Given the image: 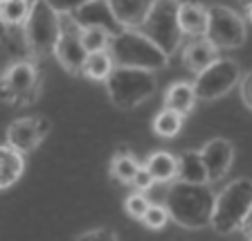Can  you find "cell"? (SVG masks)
Wrapping results in <instances>:
<instances>
[{
	"label": "cell",
	"mask_w": 252,
	"mask_h": 241,
	"mask_svg": "<svg viewBox=\"0 0 252 241\" xmlns=\"http://www.w3.org/2000/svg\"><path fill=\"white\" fill-rule=\"evenodd\" d=\"M216 199L214 189L210 183L194 185V183H176L169 187L167 192V210L178 226L187 228V230H200V228H212V219H214L216 210Z\"/></svg>",
	"instance_id": "1"
},
{
	"label": "cell",
	"mask_w": 252,
	"mask_h": 241,
	"mask_svg": "<svg viewBox=\"0 0 252 241\" xmlns=\"http://www.w3.org/2000/svg\"><path fill=\"white\" fill-rule=\"evenodd\" d=\"M108 52L117 68L147 70V72L164 68L169 61L167 54L153 41H149L140 30H124L117 36H113Z\"/></svg>",
	"instance_id": "2"
},
{
	"label": "cell",
	"mask_w": 252,
	"mask_h": 241,
	"mask_svg": "<svg viewBox=\"0 0 252 241\" xmlns=\"http://www.w3.org/2000/svg\"><path fill=\"white\" fill-rule=\"evenodd\" d=\"M252 212V180L236 178L223 187L216 199V210L212 219V228L219 235H232L243 230V223Z\"/></svg>",
	"instance_id": "3"
},
{
	"label": "cell",
	"mask_w": 252,
	"mask_h": 241,
	"mask_svg": "<svg viewBox=\"0 0 252 241\" xmlns=\"http://www.w3.org/2000/svg\"><path fill=\"white\" fill-rule=\"evenodd\" d=\"M158 88V79L153 72L133 68H115L106 81L108 102L120 110H133L147 102Z\"/></svg>",
	"instance_id": "4"
},
{
	"label": "cell",
	"mask_w": 252,
	"mask_h": 241,
	"mask_svg": "<svg viewBox=\"0 0 252 241\" xmlns=\"http://www.w3.org/2000/svg\"><path fill=\"white\" fill-rule=\"evenodd\" d=\"M61 38V14L47 0H36L25 23L27 50L36 57L54 52Z\"/></svg>",
	"instance_id": "5"
},
{
	"label": "cell",
	"mask_w": 252,
	"mask_h": 241,
	"mask_svg": "<svg viewBox=\"0 0 252 241\" xmlns=\"http://www.w3.org/2000/svg\"><path fill=\"white\" fill-rule=\"evenodd\" d=\"M178 7L180 2L171 0H160L153 2V9L149 14L147 23L140 27V32L149 41H153L167 57L178 52L180 41H183V30L178 23Z\"/></svg>",
	"instance_id": "6"
},
{
	"label": "cell",
	"mask_w": 252,
	"mask_h": 241,
	"mask_svg": "<svg viewBox=\"0 0 252 241\" xmlns=\"http://www.w3.org/2000/svg\"><path fill=\"white\" fill-rule=\"evenodd\" d=\"M207 9H210V25L205 38L216 50H234L246 43V21L234 9L223 5H214Z\"/></svg>",
	"instance_id": "7"
},
{
	"label": "cell",
	"mask_w": 252,
	"mask_h": 241,
	"mask_svg": "<svg viewBox=\"0 0 252 241\" xmlns=\"http://www.w3.org/2000/svg\"><path fill=\"white\" fill-rule=\"evenodd\" d=\"M241 81V68L234 59H219L214 66L200 72L194 81L196 97L203 102L219 100L227 95L236 84Z\"/></svg>",
	"instance_id": "8"
},
{
	"label": "cell",
	"mask_w": 252,
	"mask_h": 241,
	"mask_svg": "<svg viewBox=\"0 0 252 241\" xmlns=\"http://www.w3.org/2000/svg\"><path fill=\"white\" fill-rule=\"evenodd\" d=\"M57 61L61 63V68L70 74H81L88 61V50L81 38V27L74 23L70 14L61 16V38L54 50Z\"/></svg>",
	"instance_id": "9"
},
{
	"label": "cell",
	"mask_w": 252,
	"mask_h": 241,
	"mask_svg": "<svg viewBox=\"0 0 252 241\" xmlns=\"http://www.w3.org/2000/svg\"><path fill=\"white\" fill-rule=\"evenodd\" d=\"M36 81L38 72L32 63L16 61L2 77V100L9 104H27L36 95Z\"/></svg>",
	"instance_id": "10"
},
{
	"label": "cell",
	"mask_w": 252,
	"mask_h": 241,
	"mask_svg": "<svg viewBox=\"0 0 252 241\" xmlns=\"http://www.w3.org/2000/svg\"><path fill=\"white\" fill-rule=\"evenodd\" d=\"M50 133V120L47 117H18L7 126L5 144L16 149L18 153H27L36 149Z\"/></svg>",
	"instance_id": "11"
},
{
	"label": "cell",
	"mask_w": 252,
	"mask_h": 241,
	"mask_svg": "<svg viewBox=\"0 0 252 241\" xmlns=\"http://www.w3.org/2000/svg\"><path fill=\"white\" fill-rule=\"evenodd\" d=\"M70 16L81 30H104L110 36H117L120 32H124L122 25L117 23L113 9H110V2H104V0L81 2V5L74 7V11Z\"/></svg>",
	"instance_id": "12"
},
{
	"label": "cell",
	"mask_w": 252,
	"mask_h": 241,
	"mask_svg": "<svg viewBox=\"0 0 252 241\" xmlns=\"http://www.w3.org/2000/svg\"><path fill=\"white\" fill-rule=\"evenodd\" d=\"M200 153H203V163L207 167L210 183L225 178L232 167V160H234V144L225 138H214L205 144Z\"/></svg>",
	"instance_id": "13"
},
{
	"label": "cell",
	"mask_w": 252,
	"mask_h": 241,
	"mask_svg": "<svg viewBox=\"0 0 252 241\" xmlns=\"http://www.w3.org/2000/svg\"><path fill=\"white\" fill-rule=\"evenodd\" d=\"M110 9L115 14L122 30H140L147 23L153 2L147 0H110Z\"/></svg>",
	"instance_id": "14"
},
{
	"label": "cell",
	"mask_w": 252,
	"mask_h": 241,
	"mask_svg": "<svg viewBox=\"0 0 252 241\" xmlns=\"http://www.w3.org/2000/svg\"><path fill=\"white\" fill-rule=\"evenodd\" d=\"M178 23L183 34L191 38H205L210 25V9L196 2H183L178 7Z\"/></svg>",
	"instance_id": "15"
},
{
	"label": "cell",
	"mask_w": 252,
	"mask_h": 241,
	"mask_svg": "<svg viewBox=\"0 0 252 241\" xmlns=\"http://www.w3.org/2000/svg\"><path fill=\"white\" fill-rule=\"evenodd\" d=\"M216 54H219V50H216L207 38H194V41L185 47L183 61H185V66H187L191 72H196V77H198L200 72H205L210 66H214V63L219 61Z\"/></svg>",
	"instance_id": "16"
},
{
	"label": "cell",
	"mask_w": 252,
	"mask_h": 241,
	"mask_svg": "<svg viewBox=\"0 0 252 241\" xmlns=\"http://www.w3.org/2000/svg\"><path fill=\"white\" fill-rule=\"evenodd\" d=\"M178 180L183 183H194V185H205L210 183L207 176V167L203 163V153L187 149L178 156Z\"/></svg>",
	"instance_id": "17"
},
{
	"label": "cell",
	"mask_w": 252,
	"mask_h": 241,
	"mask_svg": "<svg viewBox=\"0 0 252 241\" xmlns=\"http://www.w3.org/2000/svg\"><path fill=\"white\" fill-rule=\"evenodd\" d=\"M196 90H194V84H187V81H176L167 88V95H164V108L167 110H173L178 115H187L189 110L194 108L196 104Z\"/></svg>",
	"instance_id": "18"
},
{
	"label": "cell",
	"mask_w": 252,
	"mask_h": 241,
	"mask_svg": "<svg viewBox=\"0 0 252 241\" xmlns=\"http://www.w3.org/2000/svg\"><path fill=\"white\" fill-rule=\"evenodd\" d=\"M23 172H25L23 153L11 149L9 144H2L0 147V187L9 189L23 176Z\"/></svg>",
	"instance_id": "19"
},
{
	"label": "cell",
	"mask_w": 252,
	"mask_h": 241,
	"mask_svg": "<svg viewBox=\"0 0 252 241\" xmlns=\"http://www.w3.org/2000/svg\"><path fill=\"white\" fill-rule=\"evenodd\" d=\"M144 167L151 172L156 183H169V180L178 178V158L171 156L169 151H156L149 156Z\"/></svg>",
	"instance_id": "20"
},
{
	"label": "cell",
	"mask_w": 252,
	"mask_h": 241,
	"mask_svg": "<svg viewBox=\"0 0 252 241\" xmlns=\"http://www.w3.org/2000/svg\"><path fill=\"white\" fill-rule=\"evenodd\" d=\"M140 169H142V165L131 156L128 149H120L117 156L113 158V165H110V173H113V178L120 180V183H124V185L126 183L133 185V180H135V176H137Z\"/></svg>",
	"instance_id": "21"
},
{
	"label": "cell",
	"mask_w": 252,
	"mask_h": 241,
	"mask_svg": "<svg viewBox=\"0 0 252 241\" xmlns=\"http://www.w3.org/2000/svg\"><path fill=\"white\" fill-rule=\"evenodd\" d=\"M34 2H25V0H5L0 2V18L5 23V27H25L27 18L32 14Z\"/></svg>",
	"instance_id": "22"
},
{
	"label": "cell",
	"mask_w": 252,
	"mask_h": 241,
	"mask_svg": "<svg viewBox=\"0 0 252 241\" xmlns=\"http://www.w3.org/2000/svg\"><path fill=\"white\" fill-rule=\"evenodd\" d=\"M115 61L110 57V52H94L88 54V61H86L84 74L93 81H108V77L115 70Z\"/></svg>",
	"instance_id": "23"
},
{
	"label": "cell",
	"mask_w": 252,
	"mask_h": 241,
	"mask_svg": "<svg viewBox=\"0 0 252 241\" xmlns=\"http://www.w3.org/2000/svg\"><path fill=\"white\" fill-rule=\"evenodd\" d=\"M183 129V115L173 113V110L162 108L153 120V131L160 138H176Z\"/></svg>",
	"instance_id": "24"
},
{
	"label": "cell",
	"mask_w": 252,
	"mask_h": 241,
	"mask_svg": "<svg viewBox=\"0 0 252 241\" xmlns=\"http://www.w3.org/2000/svg\"><path fill=\"white\" fill-rule=\"evenodd\" d=\"M81 38H84V45L88 50V54L108 52L110 41H113V36L104 30H81Z\"/></svg>",
	"instance_id": "25"
},
{
	"label": "cell",
	"mask_w": 252,
	"mask_h": 241,
	"mask_svg": "<svg viewBox=\"0 0 252 241\" xmlns=\"http://www.w3.org/2000/svg\"><path fill=\"white\" fill-rule=\"evenodd\" d=\"M149 207H151V203H149V199L142 194V192H135V194H131L128 199H126V203H124L126 214L133 216V219H137V221H142L144 216H147Z\"/></svg>",
	"instance_id": "26"
},
{
	"label": "cell",
	"mask_w": 252,
	"mask_h": 241,
	"mask_svg": "<svg viewBox=\"0 0 252 241\" xmlns=\"http://www.w3.org/2000/svg\"><path fill=\"white\" fill-rule=\"evenodd\" d=\"M171 219L169 216V210H167V205H151L147 212V216L142 219V223L147 228H151V230H160V228L167 226V221Z\"/></svg>",
	"instance_id": "27"
},
{
	"label": "cell",
	"mask_w": 252,
	"mask_h": 241,
	"mask_svg": "<svg viewBox=\"0 0 252 241\" xmlns=\"http://www.w3.org/2000/svg\"><path fill=\"white\" fill-rule=\"evenodd\" d=\"M77 241H117V235L110 228H93V230H86L84 235H79Z\"/></svg>",
	"instance_id": "28"
},
{
	"label": "cell",
	"mask_w": 252,
	"mask_h": 241,
	"mask_svg": "<svg viewBox=\"0 0 252 241\" xmlns=\"http://www.w3.org/2000/svg\"><path fill=\"white\" fill-rule=\"evenodd\" d=\"M153 185H156V178L151 176V172H149L147 167H142L140 172H137L135 180H133V187H135L137 192H142V194H144V192H149Z\"/></svg>",
	"instance_id": "29"
},
{
	"label": "cell",
	"mask_w": 252,
	"mask_h": 241,
	"mask_svg": "<svg viewBox=\"0 0 252 241\" xmlns=\"http://www.w3.org/2000/svg\"><path fill=\"white\" fill-rule=\"evenodd\" d=\"M241 100H243V104L252 110V72H248L246 77L241 79Z\"/></svg>",
	"instance_id": "30"
},
{
	"label": "cell",
	"mask_w": 252,
	"mask_h": 241,
	"mask_svg": "<svg viewBox=\"0 0 252 241\" xmlns=\"http://www.w3.org/2000/svg\"><path fill=\"white\" fill-rule=\"evenodd\" d=\"M243 232H246V235L252 239V212H250V216L246 219V223H243Z\"/></svg>",
	"instance_id": "31"
},
{
	"label": "cell",
	"mask_w": 252,
	"mask_h": 241,
	"mask_svg": "<svg viewBox=\"0 0 252 241\" xmlns=\"http://www.w3.org/2000/svg\"><path fill=\"white\" fill-rule=\"evenodd\" d=\"M246 14H248V21H252V5L246 7Z\"/></svg>",
	"instance_id": "32"
}]
</instances>
